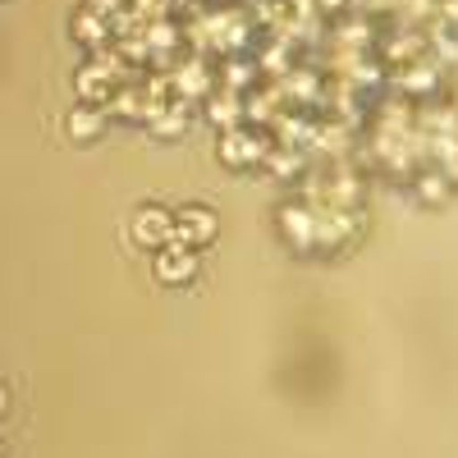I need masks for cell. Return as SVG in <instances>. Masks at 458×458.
<instances>
[{"mask_svg":"<svg viewBox=\"0 0 458 458\" xmlns=\"http://www.w3.org/2000/svg\"><path fill=\"white\" fill-rule=\"evenodd\" d=\"M211 229H216V220L207 216V211H183L179 216V243H207L211 239Z\"/></svg>","mask_w":458,"mask_h":458,"instance_id":"obj_2","label":"cell"},{"mask_svg":"<svg viewBox=\"0 0 458 458\" xmlns=\"http://www.w3.org/2000/svg\"><path fill=\"white\" fill-rule=\"evenodd\" d=\"M157 271H161V280L179 284V280H188V276H193V257H188L183 248H170V252L157 261Z\"/></svg>","mask_w":458,"mask_h":458,"instance_id":"obj_3","label":"cell"},{"mask_svg":"<svg viewBox=\"0 0 458 458\" xmlns=\"http://www.w3.org/2000/svg\"><path fill=\"white\" fill-rule=\"evenodd\" d=\"M133 234H138V243H161V239H170V216H165V211H142V216L133 220Z\"/></svg>","mask_w":458,"mask_h":458,"instance_id":"obj_1","label":"cell"},{"mask_svg":"<svg viewBox=\"0 0 458 458\" xmlns=\"http://www.w3.org/2000/svg\"><path fill=\"white\" fill-rule=\"evenodd\" d=\"M114 5L120 0H88V10H97V14H114Z\"/></svg>","mask_w":458,"mask_h":458,"instance_id":"obj_6","label":"cell"},{"mask_svg":"<svg viewBox=\"0 0 458 458\" xmlns=\"http://www.w3.org/2000/svg\"><path fill=\"white\" fill-rule=\"evenodd\" d=\"M97 129H101V110L83 106V110L69 114V133H73V138H97Z\"/></svg>","mask_w":458,"mask_h":458,"instance_id":"obj_4","label":"cell"},{"mask_svg":"<svg viewBox=\"0 0 458 458\" xmlns=\"http://www.w3.org/2000/svg\"><path fill=\"white\" fill-rule=\"evenodd\" d=\"M73 28H79V37H83L88 47H97L101 37H106V23H101V14H97V10H83V14H79V23H73Z\"/></svg>","mask_w":458,"mask_h":458,"instance_id":"obj_5","label":"cell"}]
</instances>
